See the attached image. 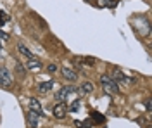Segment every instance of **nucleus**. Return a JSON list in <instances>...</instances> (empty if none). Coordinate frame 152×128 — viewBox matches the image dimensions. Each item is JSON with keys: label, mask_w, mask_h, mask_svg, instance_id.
<instances>
[{"label": "nucleus", "mask_w": 152, "mask_h": 128, "mask_svg": "<svg viewBox=\"0 0 152 128\" xmlns=\"http://www.w3.org/2000/svg\"><path fill=\"white\" fill-rule=\"evenodd\" d=\"M75 92V89L71 87V85H67V87H64V89H61L59 92H57L56 99L59 100V102H64V99H66V95H69V94H73Z\"/></svg>", "instance_id": "3"}, {"label": "nucleus", "mask_w": 152, "mask_h": 128, "mask_svg": "<svg viewBox=\"0 0 152 128\" xmlns=\"http://www.w3.org/2000/svg\"><path fill=\"white\" fill-rule=\"evenodd\" d=\"M102 87H104V92H105V94H109V95L118 94V85H116V81H114V80L107 81V83H102Z\"/></svg>", "instance_id": "5"}, {"label": "nucleus", "mask_w": 152, "mask_h": 128, "mask_svg": "<svg viewBox=\"0 0 152 128\" xmlns=\"http://www.w3.org/2000/svg\"><path fill=\"white\" fill-rule=\"evenodd\" d=\"M26 68H28L29 71H40V68H42V62H40L37 57H31V59H28Z\"/></svg>", "instance_id": "6"}, {"label": "nucleus", "mask_w": 152, "mask_h": 128, "mask_svg": "<svg viewBox=\"0 0 152 128\" xmlns=\"http://www.w3.org/2000/svg\"><path fill=\"white\" fill-rule=\"evenodd\" d=\"M5 21H9V16H7L5 12H2V10H0V24H2V23H5Z\"/></svg>", "instance_id": "14"}, {"label": "nucleus", "mask_w": 152, "mask_h": 128, "mask_svg": "<svg viewBox=\"0 0 152 128\" xmlns=\"http://www.w3.org/2000/svg\"><path fill=\"white\" fill-rule=\"evenodd\" d=\"M80 92H81V94H90V92H94V85H92L90 81H85V83L81 85Z\"/></svg>", "instance_id": "10"}, {"label": "nucleus", "mask_w": 152, "mask_h": 128, "mask_svg": "<svg viewBox=\"0 0 152 128\" xmlns=\"http://www.w3.org/2000/svg\"><path fill=\"white\" fill-rule=\"evenodd\" d=\"M145 106H147V111H151V109H152V102H151V99H149V100L145 102Z\"/></svg>", "instance_id": "18"}, {"label": "nucleus", "mask_w": 152, "mask_h": 128, "mask_svg": "<svg viewBox=\"0 0 152 128\" xmlns=\"http://www.w3.org/2000/svg\"><path fill=\"white\" fill-rule=\"evenodd\" d=\"M0 85L5 87V89H10L12 87V76H10V73L7 68H0Z\"/></svg>", "instance_id": "1"}, {"label": "nucleus", "mask_w": 152, "mask_h": 128, "mask_svg": "<svg viewBox=\"0 0 152 128\" xmlns=\"http://www.w3.org/2000/svg\"><path fill=\"white\" fill-rule=\"evenodd\" d=\"M0 57H4V56H2V42H0Z\"/></svg>", "instance_id": "20"}, {"label": "nucleus", "mask_w": 152, "mask_h": 128, "mask_svg": "<svg viewBox=\"0 0 152 128\" xmlns=\"http://www.w3.org/2000/svg\"><path fill=\"white\" fill-rule=\"evenodd\" d=\"M76 127L78 128H90L92 127V121L86 119V121H76Z\"/></svg>", "instance_id": "12"}, {"label": "nucleus", "mask_w": 152, "mask_h": 128, "mask_svg": "<svg viewBox=\"0 0 152 128\" xmlns=\"http://www.w3.org/2000/svg\"><path fill=\"white\" fill-rule=\"evenodd\" d=\"M16 68H18L19 75H21V76H23V75H24V68H23V66H21V64H19V62H16Z\"/></svg>", "instance_id": "15"}, {"label": "nucleus", "mask_w": 152, "mask_h": 128, "mask_svg": "<svg viewBox=\"0 0 152 128\" xmlns=\"http://www.w3.org/2000/svg\"><path fill=\"white\" fill-rule=\"evenodd\" d=\"M113 76H114V78H116V80H123V73H121L119 69H114Z\"/></svg>", "instance_id": "13"}, {"label": "nucleus", "mask_w": 152, "mask_h": 128, "mask_svg": "<svg viewBox=\"0 0 152 128\" xmlns=\"http://www.w3.org/2000/svg\"><path fill=\"white\" fill-rule=\"evenodd\" d=\"M48 71H50V73H56V71H57V66H56V64H50V66H48Z\"/></svg>", "instance_id": "17"}, {"label": "nucleus", "mask_w": 152, "mask_h": 128, "mask_svg": "<svg viewBox=\"0 0 152 128\" xmlns=\"http://www.w3.org/2000/svg\"><path fill=\"white\" fill-rule=\"evenodd\" d=\"M66 111H67V108H66L64 102H57L56 106H54V116H56L57 119H62L66 116Z\"/></svg>", "instance_id": "2"}, {"label": "nucleus", "mask_w": 152, "mask_h": 128, "mask_svg": "<svg viewBox=\"0 0 152 128\" xmlns=\"http://www.w3.org/2000/svg\"><path fill=\"white\" fill-rule=\"evenodd\" d=\"M38 118H40V116H38L37 113L29 111V114H28V121H29V125H31L33 128H37V127H38Z\"/></svg>", "instance_id": "9"}, {"label": "nucleus", "mask_w": 152, "mask_h": 128, "mask_svg": "<svg viewBox=\"0 0 152 128\" xmlns=\"http://www.w3.org/2000/svg\"><path fill=\"white\" fill-rule=\"evenodd\" d=\"M0 38H2V40H9V35H5V33H2V31H0Z\"/></svg>", "instance_id": "19"}, {"label": "nucleus", "mask_w": 152, "mask_h": 128, "mask_svg": "<svg viewBox=\"0 0 152 128\" xmlns=\"http://www.w3.org/2000/svg\"><path fill=\"white\" fill-rule=\"evenodd\" d=\"M52 85H54V81H43V83L38 85V90L40 92H48V90L52 89Z\"/></svg>", "instance_id": "11"}, {"label": "nucleus", "mask_w": 152, "mask_h": 128, "mask_svg": "<svg viewBox=\"0 0 152 128\" xmlns=\"http://www.w3.org/2000/svg\"><path fill=\"white\" fill-rule=\"evenodd\" d=\"M61 71H62L64 78H67L69 81H75V80H76V73L73 71V69H69V68H62Z\"/></svg>", "instance_id": "8"}, {"label": "nucleus", "mask_w": 152, "mask_h": 128, "mask_svg": "<svg viewBox=\"0 0 152 128\" xmlns=\"http://www.w3.org/2000/svg\"><path fill=\"white\" fill-rule=\"evenodd\" d=\"M18 50L21 52V54H23V56H24V57H26V59H31V57H35V56L31 54V50H29L28 47L24 45V43H18Z\"/></svg>", "instance_id": "7"}, {"label": "nucleus", "mask_w": 152, "mask_h": 128, "mask_svg": "<svg viewBox=\"0 0 152 128\" xmlns=\"http://www.w3.org/2000/svg\"><path fill=\"white\" fill-rule=\"evenodd\" d=\"M100 81H102V83H107V81H111V76H107V75H102V76H100Z\"/></svg>", "instance_id": "16"}, {"label": "nucleus", "mask_w": 152, "mask_h": 128, "mask_svg": "<svg viewBox=\"0 0 152 128\" xmlns=\"http://www.w3.org/2000/svg\"><path fill=\"white\" fill-rule=\"evenodd\" d=\"M29 111L37 113L38 116H42V114H43V113H42V104L38 102V99H35V97L29 99Z\"/></svg>", "instance_id": "4"}]
</instances>
